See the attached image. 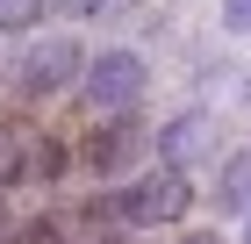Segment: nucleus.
I'll use <instances>...</instances> for the list:
<instances>
[{"instance_id": "7ed1b4c3", "label": "nucleus", "mask_w": 251, "mask_h": 244, "mask_svg": "<svg viewBox=\"0 0 251 244\" xmlns=\"http://www.w3.org/2000/svg\"><path fill=\"white\" fill-rule=\"evenodd\" d=\"M79 65H86V43L65 36V29H50L43 43H29V51L15 57V94L29 101V108H43V101H58L79 86Z\"/></svg>"}, {"instance_id": "4468645a", "label": "nucleus", "mask_w": 251, "mask_h": 244, "mask_svg": "<svg viewBox=\"0 0 251 244\" xmlns=\"http://www.w3.org/2000/svg\"><path fill=\"white\" fill-rule=\"evenodd\" d=\"M244 101H251V94H244Z\"/></svg>"}, {"instance_id": "39448f33", "label": "nucleus", "mask_w": 251, "mask_h": 244, "mask_svg": "<svg viewBox=\"0 0 251 244\" xmlns=\"http://www.w3.org/2000/svg\"><path fill=\"white\" fill-rule=\"evenodd\" d=\"M151 151H158V165H179V172H187L194 158L215 151V115H208V108H179L173 122H158Z\"/></svg>"}, {"instance_id": "9d476101", "label": "nucleus", "mask_w": 251, "mask_h": 244, "mask_svg": "<svg viewBox=\"0 0 251 244\" xmlns=\"http://www.w3.org/2000/svg\"><path fill=\"white\" fill-rule=\"evenodd\" d=\"M223 36L251 43V0H223Z\"/></svg>"}, {"instance_id": "9b49d317", "label": "nucleus", "mask_w": 251, "mask_h": 244, "mask_svg": "<svg viewBox=\"0 0 251 244\" xmlns=\"http://www.w3.org/2000/svg\"><path fill=\"white\" fill-rule=\"evenodd\" d=\"M173 244H230V237H223L215 223H179V237H173Z\"/></svg>"}, {"instance_id": "ddd939ff", "label": "nucleus", "mask_w": 251, "mask_h": 244, "mask_svg": "<svg viewBox=\"0 0 251 244\" xmlns=\"http://www.w3.org/2000/svg\"><path fill=\"white\" fill-rule=\"evenodd\" d=\"M237 244H251V216H244V223H237Z\"/></svg>"}, {"instance_id": "6e6552de", "label": "nucleus", "mask_w": 251, "mask_h": 244, "mask_svg": "<svg viewBox=\"0 0 251 244\" xmlns=\"http://www.w3.org/2000/svg\"><path fill=\"white\" fill-rule=\"evenodd\" d=\"M22 158H29V136L0 122V194H7V187H22Z\"/></svg>"}, {"instance_id": "f8f14e48", "label": "nucleus", "mask_w": 251, "mask_h": 244, "mask_svg": "<svg viewBox=\"0 0 251 244\" xmlns=\"http://www.w3.org/2000/svg\"><path fill=\"white\" fill-rule=\"evenodd\" d=\"M94 244H136V237H129V230H108V237H94Z\"/></svg>"}, {"instance_id": "f257e3e1", "label": "nucleus", "mask_w": 251, "mask_h": 244, "mask_svg": "<svg viewBox=\"0 0 251 244\" xmlns=\"http://www.w3.org/2000/svg\"><path fill=\"white\" fill-rule=\"evenodd\" d=\"M108 216H115V230H179L194 216V180L179 165H144L136 180H122L115 194H108Z\"/></svg>"}, {"instance_id": "f03ea898", "label": "nucleus", "mask_w": 251, "mask_h": 244, "mask_svg": "<svg viewBox=\"0 0 251 244\" xmlns=\"http://www.w3.org/2000/svg\"><path fill=\"white\" fill-rule=\"evenodd\" d=\"M144 86H151L144 51H129V43H100V51H86L72 94H79L86 115H136V108H144Z\"/></svg>"}, {"instance_id": "20e7f679", "label": "nucleus", "mask_w": 251, "mask_h": 244, "mask_svg": "<svg viewBox=\"0 0 251 244\" xmlns=\"http://www.w3.org/2000/svg\"><path fill=\"white\" fill-rule=\"evenodd\" d=\"M144 151H151V130H144L136 115H94V130L79 144V165L94 172V180H122Z\"/></svg>"}, {"instance_id": "423d86ee", "label": "nucleus", "mask_w": 251, "mask_h": 244, "mask_svg": "<svg viewBox=\"0 0 251 244\" xmlns=\"http://www.w3.org/2000/svg\"><path fill=\"white\" fill-rule=\"evenodd\" d=\"M215 216H251V151H230L215 165Z\"/></svg>"}, {"instance_id": "0eeeda50", "label": "nucleus", "mask_w": 251, "mask_h": 244, "mask_svg": "<svg viewBox=\"0 0 251 244\" xmlns=\"http://www.w3.org/2000/svg\"><path fill=\"white\" fill-rule=\"evenodd\" d=\"M79 165V151L65 136H29V158H22V180H43V187H58L65 172Z\"/></svg>"}, {"instance_id": "1a4fd4ad", "label": "nucleus", "mask_w": 251, "mask_h": 244, "mask_svg": "<svg viewBox=\"0 0 251 244\" xmlns=\"http://www.w3.org/2000/svg\"><path fill=\"white\" fill-rule=\"evenodd\" d=\"M50 0H0V36H29Z\"/></svg>"}]
</instances>
